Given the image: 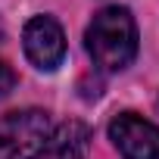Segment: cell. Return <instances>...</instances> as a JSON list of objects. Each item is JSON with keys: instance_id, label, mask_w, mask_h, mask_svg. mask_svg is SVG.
Segmentation results:
<instances>
[{"instance_id": "cell-1", "label": "cell", "mask_w": 159, "mask_h": 159, "mask_svg": "<svg viewBox=\"0 0 159 159\" xmlns=\"http://www.w3.org/2000/svg\"><path fill=\"white\" fill-rule=\"evenodd\" d=\"M88 56L100 72H122L137 56V22L128 7L100 10L84 31Z\"/></svg>"}, {"instance_id": "cell-6", "label": "cell", "mask_w": 159, "mask_h": 159, "mask_svg": "<svg viewBox=\"0 0 159 159\" xmlns=\"http://www.w3.org/2000/svg\"><path fill=\"white\" fill-rule=\"evenodd\" d=\"M13 88H16V72L10 69V62H7V59H0V100L10 97V94H13Z\"/></svg>"}, {"instance_id": "cell-5", "label": "cell", "mask_w": 159, "mask_h": 159, "mask_svg": "<svg viewBox=\"0 0 159 159\" xmlns=\"http://www.w3.org/2000/svg\"><path fill=\"white\" fill-rule=\"evenodd\" d=\"M88 147H91V128L78 119H69L56 131H50V140H47L44 153L50 159H84Z\"/></svg>"}, {"instance_id": "cell-7", "label": "cell", "mask_w": 159, "mask_h": 159, "mask_svg": "<svg viewBox=\"0 0 159 159\" xmlns=\"http://www.w3.org/2000/svg\"><path fill=\"white\" fill-rule=\"evenodd\" d=\"M0 41H3V22H0Z\"/></svg>"}, {"instance_id": "cell-3", "label": "cell", "mask_w": 159, "mask_h": 159, "mask_svg": "<svg viewBox=\"0 0 159 159\" xmlns=\"http://www.w3.org/2000/svg\"><path fill=\"white\" fill-rule=\"evenodd\" d=\"M22 50L28 62L41 72H56L66 59V34L62 25L53 16H34L25 22L22 31Z\"/></svg>"}, {"instance_id": "cell-2", "label": "cell", "mask_w": 159, "mask_h": 159, "mask_svg": "<svg viewBox=\"0 0 159 159\" xmlns=\"http://www.w3.org/2000/svg\"><path fill=\"white\" fill-rule=\"evenodd\" d=\"M50 140L44 109H19L0 116V159H38Z\"/></svg>"}, {"instance_id": "cell-4", "label": "cell", "mask_w": 159, "mask_h": 159, "mask_svg": "<svg viewBox=\"0 0 159 159\" xmlns=\"http://www.w3.org/2000/svg\"><path fill=\"white\" fill-rule=\"evenodd\" d=\"M109 140L125 159H159V125L137 112H122L109 122Z\"/></svg>"}, {"instance_id": "cell-8", "label": "cell", "mask_w": 159, "mask_h": 159, "mask_svg": "<svg viewBox=\"0 0 159 159\" xmlns=\"http://www.w3.org/2000/svg\"><path fill=\"white\" fill-rule=\"evenodd\" d=\"M156 106H159V100H156Z\"/></svg>"}]
</instances>
